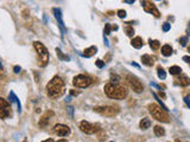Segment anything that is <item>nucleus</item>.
Wrapping results in <instances>:
<instances>
[{
	"label": "nucleus",
	"instance_id": "1",
	"mask_svg": "<svg viewBox=\"0 0 190 142\" xmlns=\"http://www.w3.org/2000/svg\"><path fill=\"white\" fill-rule=\"evenodd\" d=\"M65 92L64 81L60 76H55L46 85V94L51 98H58Z\"/></svg>",
	"mask_w": 190,
	"mask_h": 142
},
{
	"label": "nucleus",
	"instance_id": "2",
	"mask_svg": "<svg viewBox=\"0 0 190 142\" xmlns=\"http://www.w3.org/2000/svg\"><path fill=\"white\" fill-rule=\"evenodd\" d=\"M105 94L109 97V98L114 99H124L128 94V90L126 86L119 84V83H113L109 82L105 85Z\"/></svg>",
	"mask_w": 190,
	"mask_h": 142
},
{
	"label": "nucleus",
	"instance_id": "3",
	"mask_svg": "<svg viewBox=\"0 0 190 142\" xmlns=\"http://www.w3.org/2000/svg\"><path fill=\"white\" fill-rule=\"evenodd\" d=\"M148 111H150V114L152 115V117L155 120L159 121V122H165V123L170 122V117L168 113H166V110L162 109L161 106H158V104H156V103L148 104Z\"/></svg>",
	"mask_w": 190,
	"mask_h": 142
},
{
	"label": "nucleus",
	"instance_id": "4",
	"mask_svg": "<svg viewBox=\"0 0 190 142\" xmlns=\"http://www.w3.org/2000/svg\"><path fill=\"white\" fill-rule=\"evenodd\" d=\"M33 46H35L36 51L38 53V57H39V62H41L39 65L42 68H44L48 64V62H49V51L41 42H35L33 43Z\"/></svg>",
	"mask_w": 190,
	"mask_h": 142
},
{
	"label": "nucleus",
	"instance_id": "5",
	"mask_svg": "<svg viewBox=\"0 0 190 142\" xmlns=\"http://www.w3.org/2000/svg\"><path fill=\"white\" fill-rule=\"evenodd\" d=\"M95 113L100 114L102 116H107V117H114L115 115L119 114V109L117 106H95L94 108Z\"/></svg>",
	"mask_w": 190,
	"mask_h": 142
},
{
	"label": "nucleus",
	"instance_id": "6",
	"mask_svg": "<svg viewBox=\"0 0 190 142\" xmlns=\"http://www.w3.org/2000/svg\"><path fill=\"white\" fill-rule=\"evenodd\" d=\"M126 81H127V84L130 85V88H131L134 92L140 94V92L144 90V85H143V83L139 81V78H137L135 76H133V75H127Z\"/></svg>",
	"mask_w": 190,
	"mask_h": 142
},
{
	"label": "nucleus",
	"instance_id": "7",
	"mask_svg": "<svg viewBox=\"0 0 190 142\" xmlns=\"http://www.w3.org/2000/svg\"><path fill=\"white\" fill-rule=\"evenodd\" d=\"M73 84L76 88H88L92 84V78L86 75H77L73 79Z\"/></svg>",
	"mask_w": 190,
	"mask_h": 142
},
{
	"label": "nucleus",
	"instance_id": "8",
	"mask_svg": "<svg viewBox=\"0 0 190 142\" xmlns=\"http://www.w3.org/2000/svg\"><path fill=\"white\" fill-rule=\"evenodd\" d=\"M80 129H81L82 133H85L87 135H92L94 133H96L98 130H100V128H98V126L92 124V123H89L87 121H82L80 123Z\"/></svg>",
	"mask_w": 190,
	"mask_h": 142
},
{
	"label": "nucleus",
	"instance_id": "9",
	"mask_svg": "<svg viewBox=\"0 0 190 142\" xmlns=\"http://www.w3.org/2000/svg\"><path fill=\"white\" fill-rule=\"evenodd\" d=\"M11 102H7L5 98H0V104H1V108H0V117L2 120L7 119L10 115H11Z\"/></svg>",
	"mask_w": 190,
	"mask_h": 142
},
{
	"label": "nucleus",
	"instance_id": "10",
	"mask_svg": "<svg viewBox=\"0 0 190 142\" xmlns=\"http://www.w3.org/2000/svg\"><path fill=\"white\" fill-rule=\"evenodd\" d=\"M140 4L143 5V8H144V11L145 12H148V13H152L155 17H159L161 15V13H159V11L157 10V7L153 5V4H151L150 1H148V0H141Z\"/></svg>",
	"mask_w": 190,
	"mask_h": 142
},
{
	"label": "nucleus",
	"instance_id": "11",
	"mask_svg": "<svg viewBox=\"0 0 190 142\" xmlns=\"http://www.w3.org/2000/svg\"><path fill=\"white\" fill-rule=\"evenodd\" d=\"M54 133L57 134L58 136H67L70 134V128L62 123H57L54 126Z\"/></svg>",
	"mask_w": 190,
	"mask_h": 142
},
{
	"label": "nucleus",
	"instance_id": "12",
	"mask_svg": "<svg viewBox=\"0 0 190 142\" xmlns=\"http://www.w3.org/2000/svg\"><path fill=\"white\" fill-rule=\"evenodd\" d=\"M52 12H54V14H55L56 20L58 21V25H60L61 30H62L64 33H65V32H67V30H65V27H64V23H63V19H62V12H61V10H60V8H57V7H54V8H52Z\"/></svg>",
	"mask_w": 190,
	"mask_h": 142
},
{
	"label": "nucleus",
	"instance_id": "13",
	"mask_svg": "<svg viewBox=\"0 0 190 142\" xmlns=\"http://www.w3.org/2000/svg\"><path fill=\"white\" fill-rule=\"evenodd\" d=\"M155 61H156L155 57L150 56V55L141 56V63L144 64V65H146V66H152L155 64Z\"/></svg>",
	"mask_w": 190,
	"mask_h": 142
},
{
	"label": "nucleus",
	"instance_id": "14",
	"mask_svg": "<svg viewBox=\"0 0 190 142\" xmlns=\"http://www.w3.org/2000/svg\"><path fill=\"white\" fill-rule=\"evenodd\" d=\"M52 116H54V111H51V110L46 111V113H45V114H44V115L42 116V119H41V121H39V124H41L42 127L46 126V124L49 123L50 117H52Z\"/></svg>",
	"mask_w": 190,
	"mask_h": 142
},
{
	"label": "nucleus",
	"instance_id": "15",
	"mask_svg": "<svg viewBox=\"0 0 190 142\" xmlns=\"http://www.w3.org/2000/svg\"><path fill=\"white\" fill-rule=\"evenodd\" d=\"M176 81H177V84H179L181 86H188V85H190V78L188 76H185V75L178 76Z\"/></svg>",
	"mask_w": 190,
	"mask_h": 142
},
{
	"label": "nucleus",
	"instance_id": "16",
	"mask_svg": "<svg viewBox=\"0 0 190 142\" xmlns=\"http://www.w3.org/2000/svg\"><path fill=\"white\" fill-rule=\"evenodd\" d=\"M10 102H12V103H15L17 104V108H18V111L20 113L21 110V104H20V101L18 99V97L15 96V94L13 91L10 92Z\"/></svg>",
	"mask_w": 190,
	"mask_h": 142
},
{
	"label": "nucleus",
	"instance_id": "17",
	"mask_svg": "<svg viewBox=\"0 0 190 142\" xmlns=\"http://www.w3.org/2000/svg\"><path fill=\"white\" fill-rule=\"evenodd\" d=\"M143 39H141L140 37H135V38H133L132 39V42H131V45L133 46L134 49H140V48H143Z\"/></svg>",
	"mask_w": 190,
	"mask_h": 142
},
{
	"label": "nucleus",
	"instance_id": "18",
	"mask_svg": "<svg viewBox=\"0 0 190 142\" xmlns=\"http://www.w3.org/2000/svg\"><path fill=\"white\" fill-rule=\"evenodd\" d=\"M161 52H162L163 56L169 57V56H171V53H172V48H171L170 45H168V44H165V45H163L162 46Z\"/></svg>",
	"mask_w": 190,
	"mask_h": 142
},
{
	"label": "nucleus",
	"instance_id": "19",
	"mask_svg": "<svg viewBox=\"0 0 190 142\" xmlns=\"http://www.w3.org/2000/svg\"><path fill=\"white\" fill-rule=\"evenodd\" d=\"M139 126H140V128L143 130H146V129H148V128L151 127V120L148 119V117H144V119L140 121Z\"/></svg>",
	"mask_w": 190,
	"mask_h": 142
},
{
	"label": "nucleus",
	"instance_id": "20",
	"mask_svg": "<svg viewBox=\"0 0 190 142\" xmlns=\"http://www.w3.org/2000/svg\"><path fill=\"white\" fill-rule=\"evenodd\" d=\"M96 51H98V49H96V46H91V48H88V49L85 50V53H83V56L85 57H92L94 56L95 53H96Z\"/></svg>",
	"mask_w": 190,
	"mask_h": 142
},
{
	"label": "nucleus",
	"instance_id": "21",
	"mask_svg": "<svg viewBox=\"0 0 190 142\" xmlns=\"http://www.w3.org/2000/svg\"><path fill=\"white\" fill-rule=\"evenodd\" d=\"M169 72L171 73V75L176 76V75H181V72H182V69H181L179 66H177V65H174V66H170Z\"/></svg>",
	"mask_w": 190,
	"mask_h": 142
},
{
	"label": "nucleus",
	"instance_id": "22",
	"mask_svg": "<svg viewBox=\"0 0 190 142\" xmlns=\"http://www.w3.org/2000/svg\"><path fill=\"white\" fill-rule=\"evenodd\" d=\"M153 132H155L156 136H164V135H165V130H164V128L161 127V126H156V127L153 128Z\"/></svg>",
	"mask_w": 190,
	"mask_h": 142
},
{
	"label": "nucleus",
	"instance_id": "23",
	"mask_svg": "<svg viewBox=\"0 0 190 142\" xmlns=\"http://www.w3.org/2000/svg\"><path fill=\"white\" fill-rule=\"evenodd\" d=\"M56 53H57V56H58V58L62 59V61H69V59H70V57L67 56V55H63V52H62L60 49H56Z\"/></svg>",
	"mask_w": 190,
	"mask_h": 142
},
{
	"label": "nucleus",
	"instance_id": "24",
	"mask_svg": "<svg viewBox=\"0 0 190 142\" xmlns=\"http://www.w3.org/2000/svg\"><path fill=\"white\" fill-rule=\"evenodd\" d=\"M150 46H151V49L152 50H158L161 48V43L158 42V40H152V39H150Z\"/></svg>",
	"mask_w": 190,
	"mask_h": 142
},
{
	"label": "nucleus",
	"instance_id": "25",
	"mask_svg": "<svg viewBox=\"0 0 190 142\" xmlns=\"http://www.w3.org/2000/svg\"><path fill=\"white\" fill-rule=\"evenodd\" d=\"M158 77L161 79H165L166 78V72L164 71L163 68H158Z\"/></svg>",
	"mask_w": 190,
	"mask_h": 142
},
{
	"label": "nucleus",
	"instance_id": "26",
	"mask_svg": "<svg viewBox=\"0 0 190 142\" xmlns=\"http://www.w3.org/2000/svg\"><path fill=\"white\" fill-rule=\"evenodd\" d=\"M125 31H126V35L128 36V37H133V35H134L133 27H131V26H126V27H125Z\"/></svg>",
	"mask_w": 190,
	"mask_h": 142
},
{
	"label": "nucleus",
	"instance_id": "27",
	"mask_svg": "<svg viewBox=\"0 0 190 142\" xmlns=\"http://www.w3.org/2000/svg\"><path fill=\"white\" fill-rule=\"evenodd\" d=\"M117 14H118V17H119V18L122 19V18H125V17H126V11H125V10H119V11L117 12Z\"/></svg>",
	"mask_w": 190,
	"mask_h": 142
},
{
	"label": "nucleus",
	"instance_id": "28",
	"mask_svg": "<svg viewBox=\"0 0 190 142\" xmlns=\"http://www.w3.org/2000/svg\"><path fill=\"white\" fill-rule=\"evenodd\" d=\"M111 81H112L113 83H119L120 77L118 76V75H113L112 73V76H111Z\"/></svg>",
	"mask_w": 190,
	"mask_h": 142
},
{
	"label": "nucleus",
	"instance_id": "29",
	"mask_svg": "<svg viewBox=\"0 0 190 142\" xmlns=\"http://www.w3.org/2000/svg\"><path fill=\"white\" fill-rule=\"evenodd\" d=\"M111 30H112V25L111 24H106L105 26V35H109L111 33Z\"/></svg>",
	"mask_w": 190,
	"mask_h": 142
},
{
	"label": "nucleus",
	"instance_id": "30",
	"mask_svg": "<svg viewBox=\"0 0 190 142\" xmlns=\"http://www.w3.org/2000/svg\"><path fill=\"white\" fill-rule=\"evenodd\" d=\"M95 65H96V66H98L99 69H102V68H104V66H105V62H102V61H101V59H98V61H96V62H95Z\"/></svg>",
	"mask_w": 190,
	"mask_h": 142
},
{
	"label": "nucleus",
	"instance_id": "31",
	"mask_svg": "<svg viewBox=\"0 0 190 142\" xmlns=\"http://www.w3.org/2000/svg\"><path fill=\"white\" fill-rule=\"evenodd\" d=\"M170 28H171V25H170L169 23H164V24H163V31H164V32H168Z\"/></svg>",
	"mask_w": 190,
	"mask_h": 142
},
{
	"label": "nucleus",
	"instance_id": "32",
	"mask_svg": "<svg viewBox=\"0 0 190 142\" xmlns=\"http://www.w3.org/2000/svg\"><path fill=\"white\" fill-rule=\"evenodd\" d=\"M179 43H181V45H182V46H185V45H187V43H188V38H187V37H182V38H181V40H179Z\"/></svg>",
	"mask_w": 190,
	"mask_h": 142
},
{
	"label": "nucleus",
	"instance_id": "33",
	"mask_svg": "<svg viewBox=\"0 0 190 142\" xmlns=\"http://www.w3.org/2000/svg\"><path fill=\"white\" fill-rule=\"evenodd\" d=\"M20 70H21V68H20V66H18V65H17V66H14V68H13L14 73H19V72H20Z\"/></svg>",
	"mask_w": 190,
	"mask_h": 142
},
{
	"label": "nucleus",
	"instance_id": "34",
	"mask_svg": "<svg viewBox=\"0 0 190 142\" xmlns=\"http://www.w3.org/2000/svg\"><path fill=\"white\" fill-rule=\"evenodd\" d=\"M183 61H184V62H187V63H190V57L189 56H184Z\"/></svg>",
	"mask_w": 190,
	"mask_h": 142
},
{
	"label": "nucleus",
	"instance_id": "35",
	"mask_svg": "<svg viewBox=\"0 0 190 142\" xmlns=\"http://www.w3.org/2000/svg\"><path fill=\"white\" fill-rule=\"evenodd\" d=\"M70 94L73 95V96H77L78 91H75V90H70Z\"/></svg>",
	"mask_w": 190,
	"mask_h": 142
},
{
	"label": "nucleus",
	"instance_id": "36",
	"mask_svg": "<svg viewBox=\"0 0 190 142\" xmlns=\"http://www.w3.org/2000/svg\"><path fill=\"white\" fill-rule=\"evenodd\" d=\"M124 1H125L126 4H134V1H135V0H124Z\"/></svg>",
	"mask_w": 190,
	"mask_h": 142
},
{
	"label": "nucleus",
	"instance_id": "37",
	"mask_svg": "<svg viewBox=\"0 0 190 142\" xmlns=\"http://www.w3.org/2000/svg\"><path fill=\"white\" fill-rule=\"evenodd\" d=\"M42 142H55L52 139H48V140H44V141H42Z\"/></svg>",
	"mask_w": 190,
	"mask_h": 142
},
{
	"label": "nucleus",
	"instance_id": "38",
	"mask_svg": "<svg viewBox=\"0 0 190 142\" xmlns=\"http://www.w3.org/2000/svg\"><path fill=\"white\" fill-rule=\"evenodd\" d=\"M112 30H118V26H117V25H113V26H112Z\"/></svg>",
	"mask_w": 190,
	"mask_h": 142
},
{
	"label": "nucleus",
	"instance_id": "39",
	"mask_svg": "<svg viewBox=\"0 0 190 142\" xmlns=\"http://www.w3.org/2000/svg\"><path fill=\"white\" fill-rule=\"evenodd\" d=\"M57 142H68V141H67V140H58Z\"/></svg>",
	"mask_w": 190,
	"mask_h": 142
},
{
	"label": "nucleus",
	"instance_id": "40",
	"mask_svg": "<svg viewBox=\"0 0 190 142\" xmlns=\"http://www.w3.org/2000/svg\"><path fill=\"white\" fill-rule=\"evenodd\" d=\"M176 142H182L181 140H176Z\"/></svg>",
	"mask_w": 190,
	"mask_h": 142
},
{
	"label": "nucleus",
	"instance_id": "41",
	"mask_svg": "<svg viewBox=\"0 0 190 142\" xmlns=\"http://www.w3.org/2000/svg\"><path fill=\"white\" fill-rule=\"evenodd\" d=\"M188 51H189V53H190V48H189V49H188Z\"/></svg>",
	"mask_w": 190,
	"mask_h": 142
},
{
	"label": "nucleus",
	"instance_id": "42",
	"mask_svg": "<svg viewBox=\"0 0 190 142\" xmlns=\"http://www.w3.org/2000/svg\"><path fill=\"white\" fill-rule=\"evenodd\" d=\"M23 142H28V141H26V140H24V141H23Z\"/></svg>",
	"mask_w": 190,
	"mask_h": 142
},
{
	"label": "nucleus",
	"instance_id": "43",
	"mask_svg": "<svg viewBox=\"0 0 190 142\" xmlns=\"http://www.w3.org/2000/svg\"><path fill=\"white\" fill-rule=\"evenodd\" d=\"M158 1H159V0H158Z\"/></svg>",
	"mask_w": 190,
	"mask_h": 142
},
{
	"label": "nucleus",
	"instance_id": "44",
	"mask_svg": "<svg viewBox=\"0 0 190 142\" xmlns=\"http://www.w3.org/2000/svg\"><path fill=\"white\" fill-rule=\"evenodd\" d=\"M111 142H112V141H111Z\"/></svg>",
	"mask_w": 190,
	"mask_h": 142
}]
</instances>
